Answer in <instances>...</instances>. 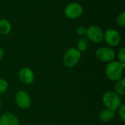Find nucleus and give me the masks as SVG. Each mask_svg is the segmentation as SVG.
Returning a JSON list of instances; mask_svg holds the SVG:
<instances>
[{"mask_svg":"<svg viewBox=\"0 0 125 125\" xmlns=\"http://www.w3.org/2000/svg\"><path fill=\"white\" fill-rule=\"evenodd\" d=\"M89 45V40L86 37H82L78 40L76 48L80 52H84L88 49Z\"/></svg>","mask_w":125,"mask_h":125,"instance_id":"14","label":"nucleus"},{"mask_svg":"<svg viewBox=\"0 0 125 125\" xmlns=\"http://www.w3.org/2000/svg\"><path fill=\"white\" fill-rule=\"evenodd\" d=\"M0 125H20V122L15 115L5 113L0 116Z\"/></svg>","mask_w":125,"mask_h":125,"instance_id":"10","label":"nucleus"},{"mask_svg":"<svg viewBox=\"0 0 125 125\" xmlns=\"http://www.w3.org/2000/svg\"><path fill=\"white\" fill-rule=\"evenodd\" d=\"M95 54L97 58L103 62H111L116 57L115 51L109 47H101L98 48Z\"/></svg>","mask_w":125,"mask_h":125,"instance_id":"6","label":"nucleus"},{"mask_svg":"<svg viewBox=\"0 0 125 125\" xmlns=\"http://www.w3.org/2000/svg\"><path fill=\"white\" fill-rule=\"evenodd\" d=\"M76 32L80 36H84L86 35V28L84 26H79L77 28Z\"/></svg>","mask_w":125,"mask_h":125,"instance_id":"19","label":"nucleus"},{"mask_svg":"<svg viewBox=\"0 0 125 125\" xmlns=\"http://www.w3.org/2000/svg\"><path fill=\"white\" fill-rule=\"evenodd\" d=\"M125 63L119 61H112L108 62L105 68V75L107 78L112 81H117L122 78Z\"/></svg>","mask_w":125,"mask_h":125,"instance_id":"1","label":"nucleus"},{"mask_svg":"<svg viewBox=\"0 0 125 125\" xmlns=\"http://www.w3.org/2000/svg\"><path fill=\"white\" fill-rule=\"evenodd\" d=\"M1 100H0V108H1Z\"/></svg>","mask_w":125,"mask_h":125,"instance_id":"21","label":"nucleus"},{"mask_svg":"<svg viewBox=\"0 0 125 125\" xmlns=\"http://www.w3.org/2000/svg\"><path fill=\"white\" fill-rule=\"evenodd\" d=\"M86 38L92 42L100 43L103 40L104 33L101 28L97 26H90L86 28Z\"/></svg>","mask_w":125,"mask_h":125,"instance_id":"5","label":"nucleus"},{"mask_svg":"<svg viewBox=\"0 0 125 125\" xmlns=\"http://www.w3.org/2000/svg\"><path fill=\"white\" fill-rule=\"evenodd\" d=\"M64 15L70 19H77L80 18L83 12L82 5L78 2H71L64 8Z\"/></svg>","mask_w":125,"mask_h":125,"instance_id":"4","label":"nucleus"},{"mask_svg":"<svg viewBox=\"0 0 125 125\" xmlns=\"http://www.w3.org/2000/svg\"><path fill=\"white\" fill-rule=\"evenodd\" d=\"M15 100L18 107L22 109L29 108L31 103V100L29 94L23 90L17 92L15 96Z\"/></svg>","mask_w":125,"mask_h":125,"instance_id":"8","label":"nucleus"},{"mask_svg":"<svg viewBox=\"0 0 125 125\" xmlns=\"http://www.w3.org/2000/svg\"><path fill=\"white\" fill-rule=\"evenodd\" d=\"M8 89V83L4 79L0 78V94H4Z\"/></svg>","mask_w":125,"mask_h":125,"instance_id":"16","label":"nucleus"},{"mask_svg":"<svg viewBox=\"0 0 125 125\" xmlns=\"http://www.w3.org/2000/svg\"><path fill=\"white\" fill-rule=\"evenodd\" d=\"M18 78L23 83L30 85L34 81V74L30 68L23 67L18 73Z\"/></svg>","mask_w":125,"mask_h":125,"instance_id":"9","label":"nucleus"},{"mask_svg":"<svg viewBox=\"0 0 125 125\" xmlns=\"http://www.w3.org/2000/svg\"><path fill=\"white\" fill-rule=\"evenodd\" d=\"M103 39L108 45L115 47L120 43L121 35L117 30L114 29H109L104 33Z\"/></svg>","mask_w":125,"mask_h":125,"instance_id":"7","label":"nucleus"},{"mask_svg":"<svg viewBox=\"0 0 125 125\" xmlns=\"http://www.w3.org/2000/svg\"><path fill=\"white\" fill-rule=\"evenodd\" d=\"M81 57V53L76 48H70L64 54L63 64L65 67L68 68H72L78 63Z\"/></svg>","mask_w":125,"mask_h":125,"instance_id":"3","label":"nucleus"},{"mask_svg":"<svg viewBox=\"0 0 125 125\" xmlns=\"http://www.w3.org/2000/svg\"><path fill=\"white\" fill-rule=\"evenodd\" d=\"M115 92L119 95H125V79L122 78L119 81H117L115 84Z\"/></svg>","mask_w":125,"mask_h":125,"instance_id":"13","label":"nucleus"},{"mask_svg":"<svg viewBox=\"0 0 125 125\" xmlns=\"http://www.w3.org/2000/svg\"><path fill=\"white\" fill-rule=\"evenodd\" d=\"M103 102L108 109L114 111H116L122 105V99L120 96L113 91H108L103 94Z\"/></svg>","mask_w":125,"mask_h":125,"instance_id":"2","label":"nucleus"},{"mask_svg":"<svg viewBox=\"0 0 125 125\" xmlns=\"http://www.w3.org/2000/svg\"><path fill=\"white\" fill-rule=\"evenodd\" d=\"M115 116V111L105 108L103 111H100V114H99V118L102 122H109L111 120L114 119Z\"/></svg>","mask_w":125,"mask_h":125,"instance_id":"11","label":"nucleus"},{"mask_svg":"<svg viewBox=\"0 0 125 125\" xmlns=\"http://www.w3.org/2000/svg\"><path fill=\"white\" fill-rule=\"evenodd\" d=\"M119 114L123 122H125V105H122L119 108Z\"/></svg>","mask_w":125,"mask_h":125,"instance_id":"18","label":"nucleus"},{"mask_svg":"<svg viewBox=\"0 0 125 125\" xmlns=\"http://www.w3.org/2000/svg\"><path fill=\"white\" fill-rule=\"evenodd\" d=\"M118 59H119V62H122V63H125V48H121V50L119 51V53H118Z\"/></svg>","mask_w":125,"mask_h":125,"instance_id":"17","label":"nucleus"},{"mask_svg":"<svg viewBox=\"0 0 125 125\" xmlns=\"http://www.w3.org/2000/svg\"><path fill=\"white\" fill-rule=\"evenodd\" d=\"M12 29V26L10 21L7 19H0V34L2 35L8 34Z\"/></svg>","mask_w":125,"mask_h":125,"instance_id":"12","label":"nucleus"},{"mask_svg":"<svg viewBox=\"0 0 125 125\" xmlns=\"http://www.w3.org/2000/svg\"><path fill=\"white\" fill-rule=\"evenodd\" d=\"M116 23L119 26L124 27L125 26V12H122L116 18Z\"/></svg>","mask_w":125,"mask_h":125,"instance_id":"15","label":"nucleus"},{"mask_svg":"<svg viewBox=\"0 0 125 125\" xmlns=\"http://www.w3.org/2000/svg\"><path fill=\"white\" fill-rule=\"evenodd\" d=\"M4 51L3 50V48L0 47V60L2 59V58L4 57Z\"/></svg>","mask_w":125,"mask_h":125,"instance_id":"20","label":"nucleus"}]
</instances>
